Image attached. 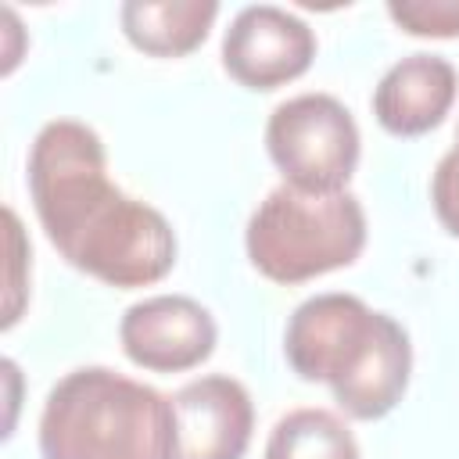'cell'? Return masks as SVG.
Segmentation results:
<instances>
[{
	"mask_svg": "<svg viewBox=\"0 0 459 459\" xmlns=\"http://www.w3.org/2000/svg\"><path fill=\"white\" fill-rule=\"evenodd\" d=\"M29 197L47 240L108 287H147L176 265L169 219L108 179V151L79 118H50L29 151Z\"/></svg>",
	"mask_w": 459,
	"mask_h": 459,
	"instance_id": "1",
	"label": "cell"
},
{
	"mask_svg": "<svg viewBox=\"0 0 459 459\" xmlns=\"http://www.w3.org/2000/svg\"><path fill=\"white\" fill-rule=\"evenodd\" d=\"M283 355L301 380L326 384L351 420L387 416L412 373L405 326L344 290L316 294L290 312Z\"/></svg>",
	"mask_w": 459,
	"mask_h": 459,
	"instance_id": "2",
	"label": "cell"
},
{
	"mask_svg": "<svg viewBox=\"0 0 459 459\" xmlns=\"http://www.w3.org/2000/svg\"><path fill=\"white\" fill-rule=\"evenodd\" d=\"M43 459H176L172 398L108 366L65 373L39 412Z\"/></svg>",
	"mask_w": 459,
	"mask_h": 459,
	"instance_id": "3",
	"label": "cell"
},
{
	"mask_svg": "<svg viewBox=\"0 0 459 459\" xmlns=\"http://www.w3.org/2000/svg\"><path fill=\"white\" fill-rule=\"evenodd\" d=\"M244 247L251 265L273 283H305L351 265L366 247V212L351 190L308 194L290 183L258 201Z\"/></svg>",
	"mask_w": 459,
	"mask_h": 459,
	"instance_id": "4",
	"label": "cell"
},
{
	"mask_svg": "<svg viewBox=\"0 0 459 459\" xmlns=\"http://www.w3.org/2000/svg\"><path fill=\"white\" fill-rule=\"evenodd\" d=\"M359 126L330 93H298L273 108L265 151L283 183L308 194H337L359 165Z\"/></svg>",
	"mask_w": 459,
	"mask_h": 459,
	"instance_id": "5",
	"label": "cell"
},
{
	"mask_svg": "<svg viewBox=\"0 0 459 459\" xmlns=\"http://www.w3.org/2000/svg\"><path fill=\"white\" fill-rule=\"evenodd\" d=\"M316 32L276 4L240 7L222 36V68L247 90H276L308 72Z\"/></svg>",
	"mask_w": 459,
	"mask_h": 459,
	"instance_id": "6",
	"label": "cell"
},
{
	"mask_svg": "<svg viewBox=\"0 0 459 459\" xmlns=\"http://www.w3.org/2000/svg\"><path fill=\"white\" fill-rule=\"evenodd\" d=\"M219 326L212 312L186 294H154L126 308L118 323L122 351L151 373H183L215 351Z\"/></svg>",
	"mask_w": 459,
	"mask_h": 459,
	"instance_id": "7",
	"label": "cell"
},
{
	"mask_svg": "<svg viewBox=\"0 0 459 459\" xmlns=\"http://www.w3.org/2000/svg\"><path fill=\"white\" fill-rule=\"evenodd\" d=\"M176 459H244L255 430V405L240 380L208 373L172 394Z\"/></svg>",
	"mask_w": 459,
	"mask_h": 459,
	"instance_id": "8",
	"label": "cell"
},
{
	"mask_svg": "<svg viewBox=\"0 0 459 459\" xmlns=\"http://www.w3.org/2000/svg\"><path fill=\"white\" fill-rule=\"evenodd\" d=\"M459 90V75L448 57L441 54H409L394 61L377 90H373V115L391 136H423L448 115Z\"/></svg>",
	"mask_w": 459,
	"mask_h": 459,
	"instance_id": "9",
	"label": "cell"
},
{
	"mask_svg": "<svg viewBox=\"0 0 459 459\" xmlns=\"http://www.w3.org/2000/svg\"><path fill=\"white\" fill-rule=\"evenodd\" d=\"M215 14V0H126L118 22L136 50L151 57H183L204 43Z\"/></svg>",
	"mask_w": 459,
	"mask_h": 459,
	"instance_id": "10",
	"label": "cell"
},
{
	"mask_svg": "<svg viewBox=\"0 0 459 459\" xmlns=\"http://www.w3.org/2000/svg\"><path fill=\"white\" fill-rule=\"evenodd\" d=\"M262 459H359V441L337 412L294 409L269 430Z\"/></svg>",
	"mask_w": 459,
	"mask_h": 459,
	"instance_id": "11",
	"label": "cell"
},
{
	"mask_svg": "<svg viewBox=\"0 0 459 459\" xmlns=\"http://www.w3.org/2000/svg\"><path fill=\"white\" fill-rule=\"evenodd\" d=\"M387 14L409 36H459V0H391Z\"/></svg>",
	"mask_w": 459,
	"mask_h": 459,
	"instance_id": "12",
	"label": "cell"
},
{
	"mask_svg": "<svg viewBox=\"0 0 459 459\" xmlns=\"http://www.w3.org/2000/svg\"><path fill=\"white\" fill-rule=\"evenodd\" d=\"M430 201H434V215L437 222L459 237V151L452 147L448 154H441L434 179H430Z\"/></svg>",
	"mask_w": 459,
	"mask_h": 459,
	"instance_id": "13",
	"label": "cell"
},
{
	"mask_svg": "<svg viewBox=\"0 0 459 459\" xmlns=\"http://www.w3.org/2000/svg\"><path fill=\"white\" fill-rule=\"evenodd\" d=\"M455 151H459V133H455Z\"/></svg>",
	"mask_w": 459,
	"mask_h": 459,
	"instance_id": "14",
	"label": "cell"
}]
</instances>
